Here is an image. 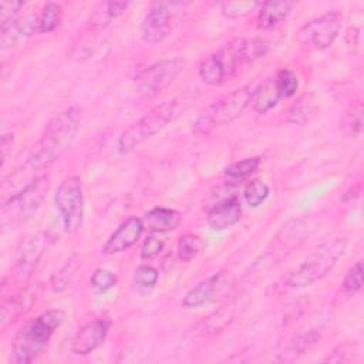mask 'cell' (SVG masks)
I'll return each instance as SVG.
<instances>
[{"label":"cell","instance_id":"1f68e13d","mask_svg":"<svg viewBox=\"0 0 364 364\" xmlns=\"http://www.w3.org/2000/svg\"><path fill=\"white\" fill-rule=\"evenodd\" d=\"M269 192H270V189L263 181L253 179L246 185V188L243 191V198L249 206L257 208L259 205H262L266 200V198L269 196Z\"/></svg>","mask_w":364,"mask_h":364},{"label":"cell","instance_id":"e575fe53","mask_svg":"<svg viewBox=\"0 0 364 364\" xmlns=\"http://www.w3.org/2000/svg\"><path fill=\"white\" fill-rule=\"evenodd\" d=\"M158 279H159L158 270L149 264H141L134 272V282L139 287L151 289L158 283Z\"/></svg>","mask_w":364,"mask_h":364},{"label":"cell","instance_id":"ac0fdd59","mask_svg":"<svg viewBox=\"0 0 364 364\" xmlns=\"http://www.w3.org/2000/svg\"><path fill=\"white\" fill-rule=\"evenodd\" d=\"M242 218V206L237 198H228L208 212L206 223L213 230H226L236 225Z\"/></svg>","mask_w":364,"mask_h":364},{"label":"cell","instance_id":"d6a6232c","mask_svg":"<svg viewBox=\"0 0 364 364\" xmlns=\"http://www.w3.org/2000/svg\"><path fill=\"white\" fill-rule=\"evenodd\" d=\"M259 1H225L220 4V11L228 18H239L260 7Z\"/></svg>","mask_w":364,"mask_h":364},{"label":"cell","instance_id":"44dd1931","mask_svg":"<svg viewBox=\"0 0 364 364\" xmlns=\"http://www.w3.org/2000/svg\"><path fill=\"white\" fill-rule=\"evenodd\" d=\"M181 213L175 209L169 208H154L144 218V228L151 230L152 233H164L173 230L181 223Z\"/></svg>","mask_w":364,"mask_h":364},{"label":"cell","instance_id":"ba28073f","mask_svg":"<svg viewBox=\"0 0 364 364\" xmlns=\"http://www.w3.org/2000/svg\"><path fill=\"white\" fill-rule=\"evenodd\" d=\"M54 200L63 229L67 233L77 232L81 228L84 218V193L81 178L71 175L63 179L55 191Z\"/></svg>","mask_w":364,"mask_h":364},{"label":"cell","instance_id":"484cf974","mask_svg":"<svg viewBox=\"0 0 364 364\" xmlns=\"http://www.w3.org/2000/svg\"><path fill=\"white\" fill-rule=\"evenodd\" d=\"M317 112V107L314 104V100H311L310 95L301 97L296 104L291 105L287 114V121L291 124H306L309 122Z\"/></svg>","mask_w":364,"mask_h":364},{"label":"cell","instance_id":"4dcf8cb0","mask_svg":"<svg viewBox=\"0 0 364 364\" xmlns=\"http://www.w3.org/2000/svg\"><path fill=\"white\" fill-rule=\"evenodd\" d=\"M260 165V158L259 156H250L245 158L242 161L233 162L225 168V175L230 179H243L253 173L257 166Z\"/></svg>","mask_w":364,"mask_h":364},{"label":"cell","instance_id":"9a60e30c","mask_svg":"<svg viewBox=\"0 0 364 364\" xmlns=\"http://www.w3.org/2000/svg\"><path fill=\"white\" fill-rule=\"evenodd\" d=\"M109 323L105 318H94L78 328L71 341V351L77 355H87L97 350L105 340Z\"/></svg>","mask_w":364,"mask_h":364},{"label":"cell","instance_id":"836d02e7","mask_svg":"<svg viewBox=\"0 0 364 364\" xmlns=\"http://www.w3.org/2000/svg\"><path fill=\"white\" fill-rule=\"evenodd\" d=\"M343 290L346 294H355L363 287V262L358 260L348 269L343 279Z\"/></svg>","mask_w":364,"mask_h":364},{"label":"cell","instance_id":"cb8c5ba5","mask_svg":"<svg viewBox=\"0 0 364 364\" xmlns=\"http://www.w3.org/2000/svg\"><path fill=\"white\" fill-rule=\"evenodd\" d=\"M128 7L127 1H105L98 4L90 20V30L101 31Z\"/></svg>","mask_w":364,"mask_h":364},{"label":"cell","instance_id":"2e32d148","mask_svg":"<svg viewBox=\"0 0 364 364\" xmlns=\"http://www.w3.org/2000/svg\"><path fill=\"white\" fill-rule=\"evenodd\" d=\"M144 229L145 228L141 218H136V216L127 218L115 229V232L107 239V242L102 246V253L115 255V253H122L128 250L138 242Z\"/></svg>","mask_w":364,"mask_h":364},{"label":"cell","instance_id":"277c9868","mask_svg":"<svg viewBox=\"0 0 364 364\" xmlns=\"http://www.w3.org/2000/svg\"><path fill=\"white\" fill-rule=\"evenodd\" d=\"M189 102L191 98L186 95H179L149 109L144 117L129 125L119 135L118 151L121 154H127L138 148L141 144L162 131L169 122H172L182 111L188 108Z\"/></svg>","mask_w":364,"mask_h":364},{"label":"cell","instance_id":"52a82bcc","mask_svg":"<svg viewBox=\"0 0 364 364\" xmlns=\"http://www.w3.org/2000/svg\"><path fill=\"white\" fill-rule=\"evenodd\" d=\"M48 178L43 173L31 183L4 199L1 205V225L13 229L30 220L40 209L48 192Z\"/></svg>","mask_w":364,"mask_h":364},{"label":"cell","instance_id":"8d00e7d4","mask_svg":"<svg viewBox=\"0 0 364 364\" xmlns=\"http://www.w3.org/2000/svg\"><path fill=\"white\" fill-rule=\"evenodd\" d=\"M164 249V242L156 237L155 235H149L145 237L142 247H141V257L145 260H151L155 259L156 256H159V253Z\"/></svg>","mask_w":364,"mask_h":364},{"label":"cell","instance_id":"30bf717a","mask_svg":"<svg viewBox=\"0 0 364 364\" xmlns=\"http://www.w3.org/2000/svg\"><path fill=\"white\" fill-rule=\"evenodd\" d=\"M183 65L185 61L181 57L161 60L142 70L135 78V85L144 95H156L172 84L183 70Z\"/></svg>","mask_w":364,"mask_h":364},{"label":"cell","instance_id":"d4e9b609","mask_svg":"<svg viewBox=\"0 0 364 364\" xmlns=\"http://www.w3.org/2000/svg\"><path fill=\"white\" fill-rule=\"evenodd\" d=\"M78 267H80V260L77 256H73L57 272H54V274L50 279V286L53 291L55 293L64 291L73 282Z\"/></svg>","mask_w":364,"mask_h":364},{"label":"cell","instance_id":"4316f807","mask_svg":"<svg viewBox=\"0 0 364 364\" xmlns=\"http://www.w3.org/2000/svg\"><path fill=\"white\" fill-rule=\"evenodd\" d=\"M63 17V7L58 3H46L38 13V33H51L54 31Z\"/></svg>","mask_w":364,"mask_h":364},{"label":"cell","instance_id":"83f0119b","mask_svg":"<svg viewBox=\"0 0 364 364\" xmlns=\"http://www.w3.org/2000/svg\"><path fill=\"white\" fill-rule=\"evenodd\" d=\"M202 247H203V240L198 235H193V233L182 235L176 246L178 257L182 262H191L193 257L198 256Z\"/></svg>","mask_w":364,"mask_h":364},{"label":"cell","instance_id":"d6986e66","mask_svg":"<svg viewBox=\"0 0 364 364\" xmlns=\"http://www.w3.org/2000/svg\"><path fill=\"white\" fill-rule=\"evenodd\" d=\"M242 309H243V304H242L240 299H235V300L229 301L228 304L222 306L220 309H218L216 311L209 314L206 318L199 321L196 326L198 333L212 334V333L222 331L225 327H228L236 318V316L240 313Z\"/></svg>","mask_w":364,"mask_h":364},{"label":"cell","instance_id":"8992f818","mask_svg":"<svg viewBox=\"0 0 364 364\" xmlns=\"http://www.w3.org/2000/svg\"><path fill=\"white\" fill-rule=\"evenodd\" d=\"M255 87L256 85L253 84H246L205 107L193 122L195 131L199 134H209L233 122L252 102Z\"/></svg>","mask_w":364,"mask_h":364},{"label":"cell","instance_id":"7a4b0ae2","mask_svg":"<svg viewBox=\"0 0 364 364\" xmlns=\"http://www.w3.org/2000/svg\"><path fill=\"white\" fill-rule=\"evenodd\" d=\"M263 48L262 41H249L243 37L233 38L200 61L199 77L208 85H220L237 75L245 64L262 55Z\"/></svg>","mask_w":364,"mask_h":364},{"label":"cell","instance_id":"9c48e42d","mask_svg":"<svg viewBox=\"0 0 364 364\" xmlns=\"http://www.w3.org/2000/svg\"><path fill=\"white\" fill-rule=\"evenodd\" d=\"M235 287V276L229 272H218L186 291L182 299L185 309H198L228 297Z\"/></svg>","mask_w":364,"mask_h":364},{"label":"cell","instance_id":"5b68a950","mask_svg":"<svg viewBox=\"0 0 364 364\" xmlns=\"http://www.w3.org/2000/svg\"><path fill=\"white\" fill-rule=\"evenodd\" d=\"M346 247L347 242L343 237L323 242L300 264L283 276V284L290 289H300L318 282L337 264Z\"/></svg>","mask_w":364,"mask_h":364},{"label":"cell","instance_id":"7c38bea8","mask_svg":"<svg viewBox=\"0 0 364 364\" xmlns=\"http://www.w3.org/2000/svg\"><path fill=\"white\" fill-rule=\"evenodd\" d=\"M54 242V236L50 232L41 230L31 235L18 249L14 263V272L18 279H27L47 249Z\"/></svg>","mask_w":364,"mask_h":364},{"label":"cell","instance_id":"ffe728a7","mask_svg":"<svg viewBox=\"0 0 364 364\" xmlns=\"http://www.w3.org/2000/svg\"><path fill=\"white\" fill-rule=\"evenodd\" d=\"M321 337V328H313L307 333L299 334L290 338L279 351L277 360L279 361H291L299 358L300 355L306 354Z\"/></svg>","mask_w":364,"mask_h":364},{"label":"cell","instance_id":"603a6c76","mask_svg":"<svg viewBox=\"0 0 364 364\" xmlns=\"http://www.w3.org/2000/svg\"><path fill=\"white\" fill-rule=\"evenodd\" d=\"M280 100L282 97L277 91L274 77L272 75L255 87L253 97H252V107L256 112L266 114L267 111L274 108Z\"/></svg>","mask_w":364,"mask_h":364},{"label":"cell","instance_id":"d590c367","mask_svg":"<svg viewBox=\"0 0 364 364\" xmlns=\"http://www.w3.org/2000/svg\"><path fill=\"white\" fill-rule=\"evenodd\" d=\"M117 284V276L108 270V269H102L98 267L94 270L92 276H91V286L100 291H107L112 287H115Z\"/></svg>","mask_w":364,"mask_h":364},{"label":"cell","instance_id":"4fadbf2b","mask_svg":"<svg viewBox=\"0 0 364 364\" xmlns=\"http://www.w3.org/2000/svg\"><path fill=\"white\" fill-rule=\"evenodd\" d=\"M172 30L168 3H154L141 24V37L148 44H156L166 38Z\"/></svg>","mask_w":364,"mask_h":364},{"label":"cell","instance_id":"5bb4252c","mask_svg":"<svg viewBox=\"0 0 364 364\" xmlns=\"http://www.w3.org/2000/svg\"><path fill=\"white\" fill-rule=\"evenodd\" d=\"M38 31V14L36 11H20L16 17L0 23L1 50L14 47L24 37Z\"/></svg>","mask_w":364,"mask_h":364},{"label":"cell","instance_id":"f1b7e54d","mask_svg":"<svg viewBox=\"0 0 364 364\" xmlns=\"http://www.w3.org/2000/svg\"><path fill=\"white\" fill-rule=\"evenodd\" d=\"M343 128L347 135L358 136L363 132V105L360 101L353 102L343 117Z\"/></svg>","mask_w":364,"mask_h":364},{"label":"cell","instance_id":"e0dca14e","mask_svg":"<svg viewBox=\"0 0 364 364\" xmlns=\"http://www.w3.org/2000/svg\"><path fill=\"white\" fill-rule=\"evenodd\" d=\"M38 291H40L38 283H33V284H28V286L20 289L13 296H10L3 303L1 310H0L1 328H4L9 323L18 318L26 311H28L31 309V306L36 303Z\"/></svg>","mask_w":364,"mask_h":364},{"label":"cell","instance_id":"3957f363","mask_svg":"<svg viewBox=\"0 0 364 364\" xmlns=\"http://www.w3.org/2000/svg\"><path fill=\"white\" fill-rule=\"evenodd\" d=\"M65 314L51 309L26 323L13 337L10 360L14 364H28L43 351L54 331L61 326Z\"/></svg>","mask_w":364,"mask_h":364},{"label":"cell","instance_id":"6da1fadb","mask_svg":"<svg viewBox=\"0 0 364 364\" xmlns=\"http://www.w3.org/2000/svg\"><path fill=\"white\" fill-rule=\"evenodd\" d=\"M81 125V109L75 105L54 115L46 125L26 164L37 172L55 162L75 141Z\"/></svg>","mask_w":364,"mask_h":364},{"label":"cell","instance_id":"8fae6325","mask_svg":"<svg viewBox=\"0 0 364 364\" xmlns=\"http://www.w3.org/2000/svg\"><path fill=\"white\" fill-rule=\"evenodd\" d=\"M343 27V17L338 11H327L300 27L297 37L303 44L314 48H327L338 37Z\"/></svg>","mask_w":364,"mask_h":364},{"label":"cell","instance_id":"f35d334b","mask_svg":"<svg viewBox=\"0 0 364 364\" xmlns=\"http://www.w3.org/2000/svg\"><path fill=\"white\" fill-rule=\"evenodd\" d=\"M13 145V134H3L1 136V165L6 162L9 152L11 151Z\"/></svg>","mask_w":364,"mask_h":364},{"label":"cell","instance_id":"f546056e","mask_svg":"<svg viewBox=\"0 0 364 364\" xmlns=\"http://www.w3.org/2000/svg\"><path fill=\"white\" fill-rule=\"evenodd\" d=\"M274 82L282 98H290L299 88L297 75L289 68H280L274 75Z\"/></svg>","mask_w":364,"mask_h":364},{"label":"cell","instance_id":"7402d4cb","mask_svg":"<svg viewBox=\"0 0 364 364\" xmlns=\"http://www.w3.org/2000/svg\"><path fill=\"white\" fill-rule=\"evenodd\" d=\"M293 7L291 1H283V0H270L260 4L257 23L259 27L263 30H270L276 27L279 23H282L290 13Z\"/></svg>","mask_w":364,"mask_h":364},{"label":"cell","instance_id":"74e56055","mask_svg":"<svg viewBox=\"0 0 364 364\" xmlns=\"http://www.w3.org/2000/svg\"><path fill=\"white\" fill-rule=\"evenodd\" d=\"M26 7L24 1H1L0 3V23L16 17Z\"/></svg>","mask_w":364,"mask_h":364}]
</instances>
